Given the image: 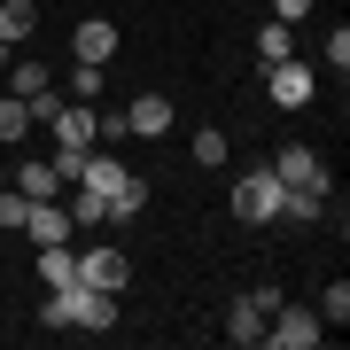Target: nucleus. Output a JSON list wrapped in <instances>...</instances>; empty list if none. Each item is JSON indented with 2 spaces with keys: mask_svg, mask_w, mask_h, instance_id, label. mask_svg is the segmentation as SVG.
Segmentation results:
<instances>
[{
  "mask_svg": "<svg viewBox=\"0 0 350 350\" xmlns=\"http://www.w3.org/2000/svg\"><path fill=\"white\" fill-rule=\"evenodd\" d=\"M327 63H335V70H350V31H342V24L327 31Z\"/></svg>",
  "mask_w": 350,
  "mask_h": 350,
  "instance_id": "25",
  "label": "nucleus"
},
{
  "mask_svg": "<svg viewBox=\"0 0 350 350\" xmlns=\"http://www.w3.org/2000/svg\"><path fill=\"white\" fill-rule=\"evenodd\" d=\"M0 187H8V163H0Z\"/></svg>",
  "mask_w": 350,
  "mask_h": 350,
  "instance_id": "28",
  "label": "nucleus"
},
{
  "mask_svg": "<svg viewBox=\"0 0 350 350\" xmlns=\"http://www.w3.org/2000/svg\"><path fill=\"white\" fill-rule=\"evenodd\" d=\"M296 55V24H265L257 31V63H288Z\"/></svg>",
  "mask_w": 350,
  "mask_h": 350,
  "instance_id": "15",
  "label": "nucleus"
},
{
  "mask_svg": "<svg viewBox=\"0 0 350 350\" xmlns=\"http://www.w3.org/2000/svg\"><path fill=\"white\" fill-rule=\"evenodd\" d=\"M273 179H280L288 195H327V163H319L312 140H288V148L273 156Z\"/></svg>",
  "mask_w": 350,
  "mask_h": 350,
  "instance_id": "3",
  "label": "nucleus"
},
{
  "mask_svg": "<svg viewBox=\"0 0 350 350\" xmlns=\"http://www.w3.org/2000/svg\"><path fill=\"white\" fill-rule=\"evenodd\" d=\"M140 211H148V179H140V172H133V179H125V187H117V195H109V218H140Z\"/></svg>",
  "mask_w": 350,
  "mask_h": 350,
  "instance_id": "17",
  "label": "nucleus"
},
{
  "mask_svg": "<svg viewBox=\"0 0 350 350\" xmlns=\"http://www.w3.org/2000/svg\"><path fill=\"white\" fill-rule=\"evenodd\" d=\"M31 133V109H24V94H8L0 101V140H24Z\"/></svg>",
  "mask_w": 350,
  "mask_h": 350,
  "instance_id": "19",
  "label": "nucleus"
},
{
  "mask_svg": "<svg viewBox=\"0 0 350 350\" xmlns=\"http://www.w3.org/2000/svg\"><path fill=\"white\" fill-rule=\"evenodd\" d=\"M94 94H101V70H94V63H78V78H70V101H94Z\"/></svg>",
  "mask_w": 350,
  "mask_h": 350,
  "instance_id": "24",
  "label": "nucleus"
},
{
  "mask_svg": "<svg viewBox=\"0 0 350 350\" xmlns=\"http://www.w3.org/2000/svg\"><path fill=\"white\" fill-rule=\"evenodd\" d=\"M125 179H133V163H117V156H101V148H94V156H86V172H78L70 187H86V195L101 202V211H109V195L125 187Z\"/></svg>",
  "mask_w": 350,
  "mask_h": 350,
  "instance_id": "8",
  "label": "nucleus"
},
{
  "mask_svg": "<svg viewBox=\"0 0 350 350\" xmlns=\"http://www.w3.org/2000/svg\"><path fill=\"white\" fill-rule=\"evenodd\" d=\"M312 16V0H273V24H304Z\"/></svg>",
  "mask_w": 350,
  "mask_h": 350,
  "instance_id": "26",
  "label": "nucleus"
},
{
  "mask_svg": "<svg viewBox=\"0 0 350 350\" xmlns=\"http://www.w3.org/2000/svg\"><path fill=\"white\" fill-rule=\"evenodd\" d=\"M280 218H296V226H312V218H327V195H288V202H280Z\"/></svg>",
  "mask_w": 350,
  "mask_h": 350,
  "instance_id": "20",
  "label": "nucleus"
},
{
  "mask_svg": "<svg viewBox=\"0 0 350 350\" xmlns=\"http://www.w3.org/2000/svg\"><path fill=\"white\" fill-rule=\"evenodd\" d=\"M31 31H39V8H31V0H0V39H8V47H24Z\"/></svg>",
  "mask_w": 350,
  "mask_h": 350,
  "instance_id": "13",
  "label": "nucleus"
},
{
  "mask_svg": "<svg viewBox=\"0 0 350 350\" xmlns=\"http://www.w3.org/2000/svg\"><path fill=\"white\" fill-rule=\"evenodd\" d=\"M78 280H86V288H101V296H125L133 257H125V250H86V257H78Z\"/></svg>",
  "mask_w": 350,
  "mask_h": 350,
  "instance_id": "6",
  "label": "nucleus"
},
{
  "mask_svg": "<svg viewBox=\"0 0 350 350\" xmlns=\"http://www.w3.org/2000/svg\"><path fill=\"white\" fill-rule=\"evenodd\" d=\"M319 319H327V327H342V319H350V288H342V280H327V296H319Z\"/></svg>",
  "mask_w": 350,
  "mask_h": 350,
  "instance_id": "21",
  "label": "nucleus"
},
{
  "mask_svg": "<svg viewBox=\"0 0 350 350\" xmlns=\"http://www.w3.org/2000/svg\"><path fill=\"white\" fill-rule=\"evenodd\" d=\"M8 55H16V47H8V39H0V70H8Z\"/></svg>",
  "mask_w": 350,
  "mask_h": 350,
  "instance_id": "27",
  "label": "nucleus"
},
{
  "mask_svg": "<svg viewBox=\"0 0 350 350\" xmlns=\"http://www.w3.org/2000/svg\"><path fill=\"white\" fill-rule=\"evenodd\" d=\"M47 78H55L47 63H31V55H8V94H24V101H31L39 86H47Z\"/></svg>",
  "mask_w": 350,
  "mask_h": 350,
  "instance_id": "14",
  "label": "nucleus"
},
{
  "mask_svg": "<svg viewBox=\"0 0 350 350\" xmlns=\"http://www.w3.org/2000/svg\"><path fill=\"white\" fill-rule=\"evenodd\" d=\"M24 211H31L24 195H16V187H0V234H24Z\"/></svg>",
  "mask_w": 350,
  "mask_h": 350,
  "instance_id": "22",
  "label": "nucleus"
},
{
  "mask_svg": "<svg viewBox=\"0 0 350 350\" xmlns=\"http://www.w3.org/2000/svg\"><path fill=\"white\" fill-rule=\"evenodd\" d=\"M86 156H94L86 140H55V156H47V163H55V179H63V187H70V179L86 172Z\"/></svg>",
  "mask_w": 350,
  "mask_h": 350,
  "instance_id": "16",
  "label": "nucleus"
},
{
  "mask_svg": "<svg viewBox=\"0 0 350 350\" xmlns=\"http://www.w3.org/2000/svg\"><path fill=\"white\" fill-rule=\"evenodd\" d=\"M8 187L24 195V202H47V195H63V179H55V163H47V156H24V163L8 172Z\"/></svg>",
  "mask_w": 350,
  "mask_h": 350,
  "instance_id": "9",
  "label": "nucleus"
},
{
  "mask_svg": "<svg viewBox=\"0 0 350 350\" xmlns=\"http://www.w3.org/2000/svg\"><path fill=\"white\" fill-rule=\"evenodd\" d=\"M39 280L47 288H78V250L70 241H47V250H39Z\"/></svg>",
  "mask_w": 350,
  "mask_h": 350,
  "instance_id": "12",
  "label": "nucleus"
},
{
  "mask_svg": "<svg viewBox=\"0 0 350 350\" xmlns=\"http://www.w3.org/2000/svg\"><path fill=\"white\" fill-rule=\"evenodd\" d=\"M312 63H296V55H288V63H265V94H273V109H304V101H312Z\"/></svg>",
  "mask_w": 350,
  "mask_h": 350,
  "instance_id": "5",
  "label": "nucleus"
},
{
  "mask_svg": "<svg viewBox=\"0 0 350 350\" xmlns=\"http://www.w3.org/2000/svg\"><path fill=\"white\" fill-rule=\"evenodd\" d=\"M63 211H70V226H101V218H109V211H101V202H94V195H86V187H78V195H70V202H63Z\"/></svg>",
  "mask_w": 350,
  "mask_h": 350,
  "instance_id": "23",
  "label": "nucleus"
},
{
  "mask_svg": "<svg viewBox=\"0 0 350 350\" xmlns=\"http://www.w3.org/2000/svg\"><path fill=\"white\" fill-rule=\"evenodd\" d=\"M280 202H288V187L273 179V163H257V172L234 179V218H241V226H273Z\"/></svg>",
  "mask_w": 350,
  "mask_h": 350,
  "instance_id": "1",
  "label": "nucleus"
},
{
  "mask_svg": "<svg viewBox=\"0 0 350 350\" xmlns=\"http://www.w3.org/2000/svg\"><path fill=\"white\" fill-rule=\"evenodd\" d=\"M70 55L101 70V63L117 55V24H109V16H78V31H70Z\"/></svg>",
  "mask_w": 350,
  "mask_h": 350,
  "instance_id": "7",
  "label": "nucleus"
},
{
  "mask_svg": "<svg viewBox=\"0 0 350 350\" xmlns=\"http://www.w3.org/2000/svg\"><path fill=\"white\" fill-rule=\"evenodd\" d=\"M226 156H234V140H226L218 125H202V133H195V163H202V172H218Z\"/></svg>",
  "mask_w": 350,
  "mask_h": 350,
  "instance_id": "18",
  "label": "nucleus"
},
{
  "mask_svg": "<svg viewBox=\"0 0 350 350\" xmlns=\"http://www.w3.org/2000/svg\"><path fill=\"white\" fill-rule=\"evenodd\" d=\"M24 234L39 241V250H47V241H70L78 226H70V211H63V202L47 195V202H31V211H24Z\"/></svg>",
  "mask_w": 350,
  "mask_h": 350,
  "instance_id": "10",
  "label": "nucleus"
},
{
  "mask_svg": "<svg viewBox=\"0 0 350 350\" xmlns=\"http://www.w3.org/2000/svg\"><path fill=\"white\" fill-rule=\"evenodd\" d=\"M265 342L273 350H319L327 342V319L304 312V304H273V319H265Z\"/></svg>",
  "mask_w": 350,
  "mask_h": 350,
  "instance_id": "2",
  "label": "nucleus"
},
{
  "mask_svg": "<svg viewBox=\"0 0 350 350\" xmlns=\"http://www.w3.org/2000/svg\"><path fill=\"white\" fill-rule=\"evenodd\" d=\"M125 133H140V140H163V133H172V101H163V94H140L133 109H125Z\"/></svg>",
  "mask_w": 350,
  "mask_h": 350,
  "instance_id": "11",
  "label": "nucleus"
},
{
  "mask_svg": "<svg viewBox=\"0 0 350 350\" xmlns=\"http://www.w3.org/2000/svg\"><path fill=\"white\" fill-rule=\"evenodd\" d=\"M273 288H250V296H234V312H226V342H241V350H257L265 342V319H273Z\"/></svg>",
  "mask_w": 350,
  "mask_h": 350,
  "instance_id": "4",
  "label": "nucleus"
}]
</instances>
